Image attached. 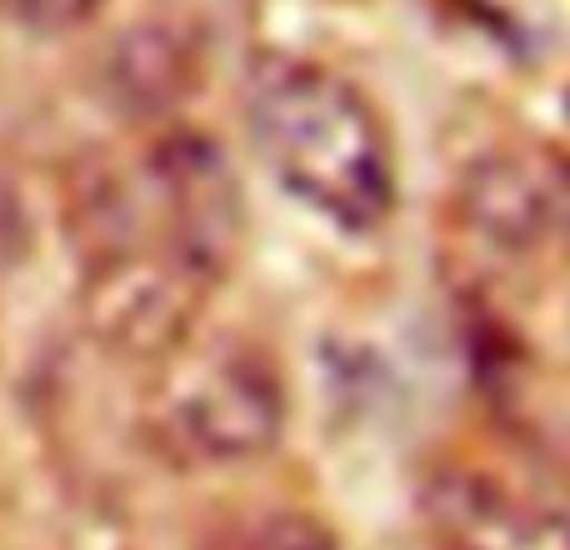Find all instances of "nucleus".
Listing matches in <instances>:
<instances>
[{
  "label": "nucleus",
  "mask_w": 570,
  "mask_h": 550,
  "mask_svg": "<svg viewBox=\"0 0 570 550\" xmlns=\"http://www.w3.org/2000/svg\"><path fill=\"white\" fill-rule=\"evenodd\" d=\"M566 110H570V90H566Z\"/></svg>",
  "instance_id": "nucleus-11"
},
{
  "label": "nucleus",
  "mask_w": 570,
  "mask_h": 550,
  "mask_svg": "<svg viewBox=\"0 0 570 550\" xmlns=\"http://www.w3.org/2000/svg\"><path fill=\"white\" fill-rule=\"evenodd\" d=\"M246 126L271 176L345 230H375L395 206L385 120L345 76L295 56H261L246 76Z\"/></svg>",
  "instance_id": "nucleus-1"
},
{
  "label": "nucleus",
  "mask_w": 570,
  "mask_h": 550,
  "mask_svg": "<svg viewBox=\"0 0 570 550\" xmlns=\"http://www.w3.org/2000/svg\"><path fill=\"white\" fill-rule=\"evenodd\" d=\"M206 291L210 285L196 281L166 246H156L150 236H130L90 256L80 315L106 351L130 361H166L190 341Z\"/></svg>",
  "instance_id": "nucleus-4"
},
{
  "label": "nucleus",
  "mask_w": 570,
  "mask_h": 550,
  "mask_svg": "<svg viewBox=\"0 0 570 550\" xmlns=\"http://www.w3.org/2000/svg\"><path fill=\"white\" fill-rule=\"evenodd\" d=\"M140 190H146L140 206L156 220L150 240H160L196 281H226L246 240V200L226 150L210 136L176 130L150 146Z\"/></svg>",
  "instance_id": "nucleus-3"
},
{
  "label": "nucleus",
  "mask_w": 570,
  "mask_h": 550,
  "mask_svg": "<svg viewBox=\"0 0 570 550\" xmlns=\"http://www.w3.org/2000/svg\"><path fill=\"white\" fill-rule=\"evenodd\" d=\"M100 6L106 0H0V16L36 30V36H66V30H80L86 20H96Z\"/></svg>",
  "instance_id": "nucleus-9"
},
{
  "label": "nucleus",
  "mask_w": 570,
  "mask_h": 550,
  "mask_svg": "<svg viewBox=\"0 0 570 550\" xmlns=\"http://www.w3.org/2000/svg\"><path fill=\"white\" fill-rule=\"evenodd\" d=\"M465 230L501 256H525L570 230V160L551 146L475 156L455 186Z\"/></svg>",
  "instance_id": "nucleus-5"
},
{
  "label": "nucleus",
  "mask_w": 570,
  "mask_h": 550,
  "mask_svg": "<svg viewBox=\"0 0 570 550\" xmlns=\"http://www.w3.org/2000/svg\"><path fill=\"white\" fill-rule=\"evenodd\" d=\"M435 526L445 550H570V521L511 495L481 475H451L435 491Z\"/></svg>",
  "instance_id": "nucleus-6"
},
{
  "label": "nucleus",
  "mask_w": 570,
  "mask_h": 550,
  "mask_svg": "<svg viewBox=\"0 0 570 550\" xmlns=\"http://www.w3.org/2000/svg\"><path fill=\"white\" fill-rule=\"evenodd\" d=\"M285 421L281 371L261 345L220 335L160 361L150 395L156 445L180 465H236L271 451Z\"/></svg>",
  "instance_id": "nucleus-2"
},
{
  "label": "nucleus",
  "mask_w": 570,
  "mask_h": 550,
  "mask_svg": "<svg viewBox=\"0 0 570 550\" xmlns=\"http://www.w3.org/2000/svg\"><path fill=\"white\" fill-rule=\"evenodd\" d=\"M26 251V206H20L16 186L0 176V271H10Z\"/></svg>",
  "instance_id": "nucleus-10"
},
{
  "label": "nucleus",
  "mask_w": 570,
  "mask_h": 550,
  "mask_svg": "<svg viewBox=\"0 0 570 550\" xmlns=\"http://www.w3.org/2000/svg\"><path fill=\"white\" fill-rule=\"evenodd\" d=\"M230 550H335V536L311 511H271L266 521L240 531Z\"/></svg>",
  "instance_id": "nucleus-8"
},
{
  "label": "nucleus",
  "mask_w": 570,
  "mask_h": 550,
  "mask_svg": "<svg viewBox=\"0 0 570 550\" xmlns=\"http://www.w3.org/2000/svg\"><path fill=\"white\" fill-rule=\"evenodd\" d=\"M196 80V40L180 26H146L126 30L110 46L106 60V86L116 96V106H126L130 116H160L170 110Z\"/></svg>",
  "instance_id": "nucleus-7"
}]
</instances>
